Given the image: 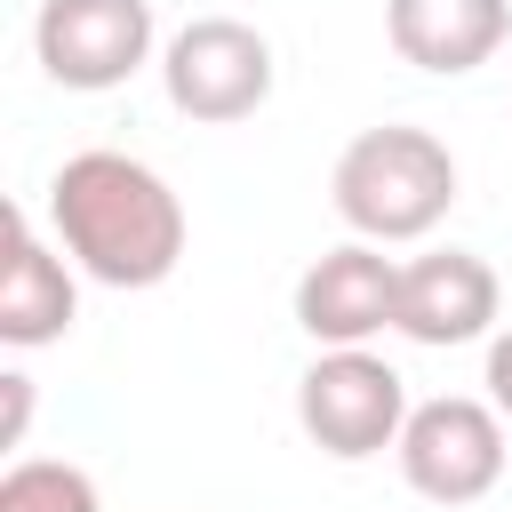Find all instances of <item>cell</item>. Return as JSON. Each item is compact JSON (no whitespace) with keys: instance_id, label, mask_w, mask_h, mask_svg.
Masks as SVG:
<instances>
[{"instance_id":"cell-6","label":"cell","mask_w":512,"mask_h":512,"mask_svg":"<svg viewBox=\"0 0 512 512\" xmlns=\"http://www.w3.org/2000/svg\"><path fill=\"white\" fill-rule=\"evenodd\" d=\"M32 56L56 88H120L152 56V0H40Z\"/></svg>"},{"instance_id":"cell-7","label":"cell","mask_w":512,"mask_h":512,"mask_svg":"<svg viewBox=\"0 0 512 512\" xmlns=\"http://www.w3.org/2000/svg\"><path fill=\"white\" fill-rule=\"evenodd\" d=\"M296 328L328 352H360L368 336L400 328V264L376 240H344L312 256L296 280Z\"/></svg>"},{"instance_id":"cell-5","label":"cell","mask_w":512,"mask_h":512,"mask_svg":"<svg viewBox=\"0 0 512 512\" xmlns=\"http://www.w3.org/2000/svg\"><path fill=\"white\" fill-rule=\"evenodd\" d=\"M160 80H168V104L184 120H208V128L248 120L272 96V40L240 16H192L184 32H168Z\"/></svg>"},{"instance_id":"cell-1","label":"cell","mask_w":512,"mask_h":512,"mask_svg":"<svg viewBox=\"0 0 512 512\" xmlns=\"http://www.w3.org/2000/svg\"><path fill=\"white\" fill-rule=\"evenodd\" d=\"M48 224L64 240V256L104 280V288H160L184 264V200L168 192L160 168H144L136 152H72L48 184Z\"/></svg>"},{"instance_id":"cell-4","label":"cell","mask_w":512,"mask_h":512,"mask_svg":"<svg viewBox=\"0 0 512 512\" xmlns=\"http://www.w3.org/2000/svg\"><path fill=\"white\" fill-rule=\"evenodd\" d=\"M400 480L432 504H480L496 480H504V416L472 392H440V400H416L408 424H400Z\"/></svg>"},{"instance_id":"cell-3","label":"cell","mask_w":512,"mask_h":512,"mask_svg":"<svg viewBox=\"0 0 512 512\" xmlns=\"http://www.w3.org/2000/svg\"><path fill=\"white\" fill-rule=\"evenodd\" d=\"M296 424H304L336 464L384 456V448H400L408 384H400V368L376 360L368 344H360V352H320V360L296 376Z\"/></svg>"},{"instance_id":"cell-9","label":"cell","mask_w":512,"mask_h":512,"mask_svg":"<svg viewBox=\"0 0 512 512\" xmlns=\"http://www.w3.org/2000/svg\"><path fill=\"white\" fill-rule=\"evenodd\" d=\"M384 32L416 72H472L504 48L512 32V0H384Z\"/></svg>"},{"instance_id":"cell-8","label":"cell","mask_w":512,"mask_h":512,"mask_svg":"<svg viewBox=\"0 0 512 512\" xmlns=\"http://www.w3.org/2000/svg\"><path fill=\"white\" fill-rule=\"evenodd\" d=\"M496 272L472 256V248H432L416 264H400V336L408 344H480L496 328Z\"/></svg>"},{"instance_id":"cell-2","label":"cell","mask_w":512,"mask_h":512,"mask_svg":"<svg viewBox=\"0 0 512 512\" xmlns=\"http://www.w3.org/2000/svg\"><path fill=\"white\" fill-rule=\"evenodd\" d=\"M336 216L360 232V240H424L448 200H456V160L432 128H360L344 152H336Z\"/></svg>"},{"instance_id":"cell-12","label":"cell","mask_w":512,"mask_h":512,"mask_svg":"<svg viewBox=\"0 0 512 512\" xmlns=\"http://www.w3.org/2000/svg\"><path fill=\"white\" fill-rule=\"evenodd\" d=\"M488 408L512 424V328L488 336Z\"/></svg>"},{"instance_id":"cell-10","label":"cell","mask_w":512,"mask_h":512,"mask_svg":"<svg viewBox=\"0 0 512 512\" xmlns=\"http://www.w3.org/2000/svg\"><path fill=\"white\" fill-rule=\"evenodd\" d=\"M80 312V288L64 272V256L32 232L24 208H8V256H0V344L32 352V344H56Z\"/></svg>"},{"instance_id":"cell-11","label":"cell","mask_w":512,"mask_h":512,"mask_svg":"<svg viewBox=\"0 0 512 512\" xmlns=\"http://www.w3.org/2000/svg\"><path fill=\"white\" fill-rule=\"evenodd\" d=\"M0 512H104L96 480L64 456H16L0 480Z\"/></svg>"},{"instance_id":"cell-13","label":"cell","mask_w":512,"mask_h":512,"mask_svg":"<svg viewBox=\"0 0 512 512\" xmlns=\"http://www.w3.org/2000/svg\"><path fill=\"white\" fill-rule=\"evenodd\" d=\"M0 400H8V424H0V440L16 448V440H24V424H32V376H0Z\"/></svg>"}]
</instances>
